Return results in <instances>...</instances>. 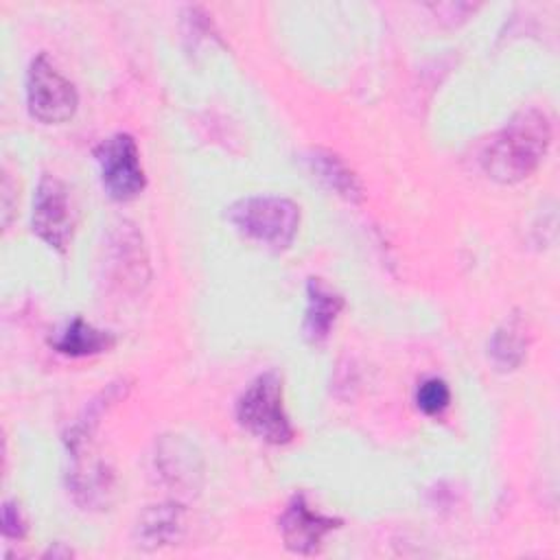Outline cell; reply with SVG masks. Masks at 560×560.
<instances>
[{"label":"cell","instance_id":"6da1fadb","mask_svg":"<svg viewBox=\"0 0 560 560\" xmlns=\"http://www.w3.org/2000/svg\"><path fill=\"white\" fill-rule=\"evenodd\" d=\"M551 138L549 116L538 107H525L492 136L481 155V166L499 184H518L540 166Z\"/></svg>","mask_w":560,"mask_h":560},{"label":"cell","instance_id":"7a4b0ae2","mask_svg":"<svg viewBox=\"0 0 560 560\" xmlns=\"http://www.w3.org/2000/svg\"><path fill=\"white\" fill-rule=\"evenodd\" d=\"M225 219L245 238L282 252L291 247L300 228V208L287 197L254 195L243 197L225 208Z\"/></svg>","mask_w":560,"mask_h":560},{"label":"cell","instance_id":"3957f363","mask_svg":"<svg viewBox=\"0 0 560 560\" xmlns=\"http://www.w3.org/2000/svg\"><path fill=\"white\" fill-rule=\"evenodd\" d=\"M238 424L267 444H287L295 431L284 411L282 378L276 370L258 374L236 400Z\"/></svg>","mask_w":560,"mask_h":560},{"label":"cell","instance_id":"277c9868","mask_svg":"<svg viewBox=\"0 0 560 560\" xmlns=\"http://www.w3.org/2000/svg\"><path fill=\"white\" fill-rule=\"evenodd\" d=\"M26 105L33 118L46 125H59L74 116L79 96L74 85L42 52L26 72Z\"/></svg>","mask_w":560,"mask_h":560},{"label":"cell","instance_id":"5b68a950","mask_svg":"<svg viewBox=\"0 0 560 560\" xmlns=\"http://www.w3.org/2000/svg\"><path fill=\"white\" fill-rule=\"evenodd\" d=\"M94 158L101 182L112 199L129 201L144 190L147 177L140 164V151L129 133H114L98 142Z\"/></svg>","mask_w":560,"mask_h":560},{"label":"cell","instance_id":"8992f818","mask_svg":"<svg viewBox=\"0 0 560 560\" xmlns=\"http://www.w3.org/2000/svg\"><path fill=\"white\" fill-rule=\"evenodd\" d=\"M74 206L68 186L55 175H42L33 197V232L63 254L74 234Z\"/></svg>","mask_w":560,"mask_h":560},{"label":"cell","instance_id":"52a82bcc","mask_svg":"<svg viewBox=\"0 0 560 560\" xmlns=\"http://www.w3.org/2000/svg\"><path fill=\"white\" fill-rule=\"evenodd\" d=\"M339 525H341L339 518L317 512L306 501L304 494H295L287 503V508L278 521V529L284 540V547L300 556L317 553L322 549L324 538Z\"/></svg>","mask_w":560,"mask_h":560},{"label":"cell","instance_id":"ba28073f","mask_svg":"<svg viewBox=\"0 0 560 560\" xmlns=\"http://www.w3.org/2000/svg\"><path fill=\"white\" fill-rule=\"evenodd\" d=\"M109 232V267L122 289L140 291L149 280V258L142 236L129 221H118Z\"/></svg>","mask_w":560,"mask_h":560},{"label":"cell","instance_id":"9c48e42d","mask_svg":"<svg viewBox=\"0 0 560 560\" xmlns=\"http://www.w3.org/2000/svg\"><path fill=\"white\" fill-rule=\"evenodd\" d=\"M90 444L68 451L72 466L68 470V488L77 503L83 508H98L107 503V494L114 486V475L103 459L88 455Z\"/></svg>","mask_w":560,"mask_h":560},{"label":"cell","instance_id":"30bf717a","mask_svg":"<svg viewBox=\"0 0 560 560\" xmlns=\"http://www.w3.org/2000/svg\"><path fill=\"white\" fill-rule=\"evenodd\" d=\"M155 468L160 477L177 490L197 488L203 470L199 453L190 442L182 440V435H164L158 442Z\"/></svg>","mask_w":560,"mask_h":560},{"label":"cell","instance_id":"8fae6325","mask_svg":"<svg viewBox=\"0 0 560 560\" xmlns=\"http://www.w3.org/2000/svg\"><path fill=\"white\" fill-rule=\"evenodd\" d=\"M343 304V295L328 287L322 278H308L306 311L302 322L304 339L311 343H322L330 335Z\"/></svg>","mask_w":560,"mask_h":560},{"label":"cell","instance_id":"7c38bea8","mask_svg":"<svg viewBox=\"0 0 560 560\" xmlns=\"http://www.w3.org/2000/svg\"><path fill=\"white\" fill-rule=\"evenodd\" d=\"M186 532V510L179 503L149 505L136 525L138 547L160 549L175 545Z\"/></svg>","mask_w":560,"mask_h":560},{"label":"cell","instance_id":"4fadbf2b","mask_svg":"<svg viewBox=\"0 0 560 560\" xmlns=\"http://www.w3.org/2000/svg\"><path fill=\"white\" fill-rule=\"evenodd\" d=\"M306 166L311 175L332 190L335 195L348 199V201H361L363 199V184L357 177V173L332 151L328 149H311L306 155Z\"/></svg>","mask_w":560,"mask_h":560},{"label":"cell","instance_id":"5bb4252c","mask_svg":"<svg viewBox=\"0 0 560 560\" xmlns=\"http://www.w3.org/2000/svg\"><path fill=\"white\" fill-rule=\"evenodd\" d=\"M527 354V330L521 315L505 317L488 339V357L501 372L516 370Z\"/></svg>","mask_w":560,"mask_h":560},{"label":"cell","instance_id":"9a60e30c","mask_svg":"<svg viewBox=\"0 0 560 560\" xmlns=\"http://www.w3.org/2000/svg\"><path fill=\"white\" fill-rule=\"evenodd\" d=\"M116 343L114 335L109 330H101L92 324H88L83 317H74L70 324H66L55 339H50V346L66 354V357H92L107 352Z\"/></svg>","mask_w":560,"mask_h":560},{"label":"cell","instance_id":"2e32d148","mask_svg":"<svg viewBox=\"0 0 560 560\" xmlns=\"http://www.w3.org/2000/svg\"><path fill=\"white\" fill-rule=\"evenodd\" d=\"M451 402V389L444 378L429 376L418 385L416 405L427 416H440Z\"/></svg>","mask_w":560,"mask_h":560},{"label":"cell","instance_id":"e0dca14e","mask_svg":"<svg viewBox=\"0 0 560 560\" xmlns=\"http://www.w3.org/2000/svg\"><path fill=\"white\" fill-rule=\"evenodd\" d=\"M2 534L9 538H24L26 521L13 501L2 503Z\"/></svg>","mask_w":560,"mask_h":560}]
</instances>
